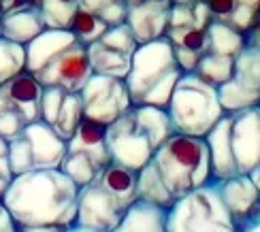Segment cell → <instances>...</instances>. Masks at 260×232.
Here are the masks:
<instances>
[{
	"mask_svg": "<svg viewBox=\"0 0 260 232\" xmlns=\"http://www.w3.org/2000/svg\"><path fill=\"white\" fill-rule=\"evenodd\" d=\"M79 187L60 169H32L15 175L3 194V205L17 226L75 224Z\"/></svg>",
	"mask_w": 260,
	"mask_h": 232,
	"instance_id": "1",
	"label": "cell"
},
{
	"mask_svg": "<svg viewBox=\"0 0 260 232\" xmlns=\"http://www.w3.org/2000/svg\"><path fill=\"white\" fill-rule=\"evenodd\" d=\"M151 162L175 201L211 181L209 149L203 137L173 132L154 151Z\"/></svg>",
	"mask_w": 260,
	"mask_h": 232,
	"instance_id": "2",
	"label": "cell"
},
{
	"mask_svg": "<svg viewBox=\"0 0 260 232\" xmlns=\"http://www.w3.org/2000/svg\"><path fill=\"white\" fill-rule=\"evenodd\" d=\"M169 117L173 132L205 137L224 117L218 87L207 83L197 73H183L169 101Z\"/></svg>",
	"mask_w": 260,
	"mask_h": 232,
	"instance_id": "3",
	"label": "cell"
},
{
	"mask_svg": "<svg viewBox=\"0 0 260 232\" xmlns=\"http://www.w3.org/2000/svg\"><path fill=\"white\" fill-rule=\"evenodd\" d=\"M167 232H237L218 181H207L177 198L167 215Z\"/></svg>",
	"mask_w": 260,
	"mask_h": 232,
	"instance_id": "4",
	"label": "cell"
},
{
	"mask_svg": "<svg viewBox=\"0 0 260 232\" xmlns=\"http://www.w3.org/2000/svg\"><path fill=\"white\" fill-rule=\"evenodd\" d=\"M175 71H181L175 62V51H173V43L165 37L156 41L141 43L130 56V71L126 75V87L133 98V105L139 103L151 85H156L165 77L173 75Z\"/></svg>",
	"mask_w": 260,
	"mask_h": 232,
	"instance_id": "5",
	"label": "cell"
},
{
	"mask_svg": "<svg viewBox=\"0 0 260 232\" xmlns=\"http://www.w3.org/2000/svg\"><path fill=\"white\" fill-rule=\"evenodd\" d=\"M107 149H109L111 162H117L133 171H141L154 158V145L139 130L133 107L107 128Z\"/></svg>",
	"mask_w": 260,
	"mask_h": 232,
	"instance_id": "6",
	"label": "cell"
},
{
	"mask_svg": "<svg viewBox=\"0 0 260 232\" xmlns=\"http://www.w3.org/2000/svg\"><path fill=\"white\" fill-rule=\"evenodd\" d=\"M79 94L83 101V113L107 126L120 119L133 107V98H130L126 83L113 77L92 75Z\"/></svg>",
	"mask_w": 260,
	"mask_h": 232,
	"instance_id": "7",
	"label": "cell"
},
{
	"mask_svg": "<svg viewBox=\"0 0 260 232\" xmlns=\"http://www.w3.org/2000/svg\"><path fill=\"white\" fill-rule=\"evenodd\" d=\"M128 205L120 201L111 192H107L99 183V179L92 181L79 190L77 196V215H75V224L85 226L99 232H111L120 219L124 217Z\"/></svg>",
	"mask_w": 260,
	"mask_h": 232,
	"instance_id": "8",
	"label": "cell"
},
{
	"mask_svg": "<svg viewBox=\"0 0 260 232\" xmlns=\"http://www.w3.org/2000/svg\"><path fill=\"white\" fill-rule=\"evenodd\" d=\"M94 75L88 47L81 43H75L67 51L49 62L41 73H37L39 81L43 85H56L64 92H81V87L88 83V79Z\"/></svg>",
	"mask_w": 260,
	"mask_h": 232,
	"instance_id": "9",
	"label": "cell"
},
{
	"mask_svg": "<svg viewBox=\"0 0 260 232\" xmlns=\"http://www.w3.org/2000/svg\"><path fill=\"white\" fill-rule=\"evenodd\" d=\"M231 141L237 173L256 171L260 167V107L231 113Z\"/></svg>",
	"mask_w": 260,
	"mask_h": 232,
	"instance_id": "10",
	"label": "cell"
},
{
	"mask_svg": "<svg viewBox=\"0 0 260 232\" xmlns=\"http://www.w3.org/2000/svg\"><path fill=\"white\" fill-rule=\"evenodd\" d=\"M24 137L28 139L35 156V169H60L62 160L69 153V141L62 139L53 126L43 119L30 121L24 128Z\"/></svg>",
	"mask_w": 260,
	"mask_h": 232,
	"instance_id": "11",
	"label": "cell"
},
{
	"mask_svg": "<svg viewBox=\"0 0 260 232\" xmlns=\"http://www.w3.org/2000/svg\"><path fill=\"white\" fill-rule=\"evenodd\" d=\"M203 139L209 149L211 181H224L239 175L233 153V141H231V113H224V117Z\"/></svg>",
	"mask_w": 260,
	"mask_h": 232,
	"instance_id": "12",
	"label": "cell"
},
{
	"mask_svg": "<svg viewBox=\"0 0 260 232\" xmlns=\"http://www.w3.org/2000/svg\"><path fill=\"white\" fill-rule=\"evenodd\" d=\"M75 43L77 39L69 28H45L26 45V71L35 75L41 73L49 62H53Z\"/></svg>",
	"mask_w": 260,
	"mask_h": 232,
	"instance_id": "13",
	"label": "cell"
},
{
	"mask_svg": "<svg viewBox=\"0 0 260 232\" xmlns=\"http://www.w3.org/2000/svg\"><path fill=\"white\" fill-rule=\"evenodd\" d=\"M3 87L11 101V107L26 119V124L41 119V96L45 85L39 81L35 73L21 71L15 77H11L9 81H5Z\"/></svg>",
	"mask_w": 260,
	"mask_h": 232,
	"instance_id": "14",
	"label": "cell"
},
{
	"mask_svg": "<svg viewBox=\"0 0 260 232\" xmlns=\"http://www.w3.org/2000/svg\"><path fill=\"white\" fill-rule=\"evenodd\" d=\"M218 185H220V196L226 209H229V213L233 215L235 224L243 222L260 205V192L250 175H235L231 179L218 181Z\"/></svg>",
	"mask_w": 260,
	"mask_h": 232,
	"instance_id": "15",
	"label": "cell"
},
{
	"mask_svg": "<svg viewBox=\"0 0 260 232\" xmlns=\"http://www.w3.org/2000/svg\"><path fill=\"white\" fill-rule=\"evenodd\" d=\"M107 124L83 115L75 135L69 139V151H83L96 160L101 169H105L111 162L109 149H107Z\"/></svg>",
	"mask_w": 260,
	"mask_h": 232,
	"instance_id": "16",
	"label": "cell"
},
{
	"mask_svg": "<svg viewBox=\"0 0 260 232\" xmlns=\"http://www.w3.org/2000/svg\"><path fill=\"white\" fill-rule=\"evenodd\" d=\"M171 9V7H169ZM169 9L158 5H141L135 9H128L126 24L133 30L137 43H149L167 35L169 30Z\"/></svg>",
	"mask_w": 260,
	"mask_h": 232,
	"instance_id": "17",
	"label": "cell"
},
{
	"mask_svg": "<svg viewBox=\"0 0 260 232\" xmlns=\"http://www.w3.org/2000/svg\"><path fill=\"white\" fill-rule=\"evenodd\" d=\"M167 215L169 209L137 198L111 232H167Z\"/></svg>",
	"mask_w": 260,
	"mask_h": 232,
	"instance_id": "18",
	"label": "cell"
},
{
	"mask_svg": "<svg viewBox=\"0 0 260 232\" xmlns=\"http://www.w3.org/2000/svg\"><path fill=\"white\" fill-rule=\"evenodd\" d=\"M231 83L260 105V47L245 43V47L235 56Z\"/></svg>",
	"mask_w": 260,
	"mask_h": 232,
	"instance_id": "19",
	"label": "cell"
},
{
	"mask_svg": "<svg viewBox=\"0 0 260 232\" xmlns=\"http://www.w3.org/2000/svg\"><path fill=\"white\" fill-rule=\"evenodd\" d=\"M45 28L47 26H45V21H43L41 9H24V11H15V13L3 15L0 35L26 47L28 43L35 37H39Z\"/></svg>",
	"mask_w": 260,
	"mask_h": 232,
	"instance_id": "20",
	"label": "cell"
},
{
	"mask_svg": "<svg viewBox=\"0 0 260 232\" xmlns=\"http://www.w3.org/2000/svg\"><path fill=\"white\" fill-rule=\"evenodd\" d=\"M133 113L139 130L154 145V151L173 135V124L167 109H158L149 105H133Z\"/></svg>",
	"mask_w": 260,
	"mask_h": 232,
	"instance_id": "21",
	"label": "cell"
},
{
	"mask_svg": "<svg viewBox=\"0 0 260 232\" xmlns=\"http://www.w3.org/2000/svg\"><path fill=\"white\" fill-rule=\"evenodd\" d=\"M99 183L105 187L107 192H111L117 196L120 201L130 205L137 201V179H139V171H133L128 167H122L117 162H109L107 167L99 173Z\"/></svg>",
	"mask_w": 260,
	"mask_h": 232,
	"instance_id": "22",
	"label": "cell"
},
{
	"mask_svg": "<svg viewBox=\"0 0 260 232\" xmlns=\"http://www.w3.org/2000/svg\"><path fill=\"white\" fill-rule=\"evenodd\" d=\"M88 56L94 75L113 77V79H122V81L126 79L130 71V53L109 49L101 41H96L92 45H88Z\"/></svg>",
	"mask_w": 260,
	"mask_h": 232,
	"instance_id": "23",
	"label": "cell"
},
{
	"mask_svg": "<svg viewBox=\"0 0 260 232\" xmlns=\"http://www.w3.org/2000/svg\"><path fill=\"white\" fill-rule=\"evenodd\" d=\"M205 30H207V45H209L207 51L211 53L235 58L247 43L243 32L235 30L229 21H222V19H211Z\"/></svg>",
	"mask_w": 260,
	"mask_h": 232,
	"instance_id": "24",
	"label": "cell"
},
{
	"mask_svg": "<svg viewBox=\"0 0 260 232\" xmlns=\"http://www.w3.org/2000/svg\"><path fill=\"white\" fill-rule=\"evenodd\" d=\"M137 198H141V201H145V203H151V205L165 207V209H171L173 203H175V198H173L169 187L162 181L158 169L154 167V162L145 164V167L139 171Z\"/></svg>",
	"mask_w": 260,
	"mask_h": 232,
	"instance_id": "25",
	"label": "cell"
},
{
	"mask_svg": "<svg viewBox=\"0 0 260 232\" xmlns=\"http://www.w3.org/2000/svg\"><path fill=\"white\" fill-rule=\"evenodd\" d=\"M60 171L81 190V187H85V185H90L92 181H96V177H99V173L103 169L96 164V160L92 156H88V153H83V151H69L67 158H64L62 164H60Z\"/></svg>",
	"mask_w": 260,
	"mask_h": 232,
	"instance_id": "26",
	"label": "cell"
},
{
	"mask_svg": "<svg viewBox=\"0 0 260 232\" xmlns=\"http://www.w3.org/2000/svg\"><path fill=\"white\" fill-rule=\"evenodd\" d=\"M69 30L75 35L77 43H81V45L88 47V45H92V43L101 41L105 32L109 30V26H107L105 21L101 19L99 13H94V11H88V9L79 7L77 11H75L73 19H71Z\"/></svg>",
	"mask_w": 260,
	"mask_h": 232,
	"instance_id": "27",
	"label": "cell"
},
{
	"mask_svg": "<svg viewBox=\"0 0 260 232\" xmlns=\"http://www.w3.org/2000/svg\"><path fill=\"white\" fill-rule=\"evenodd\" d=\"M233 71H235V58L231 56H220V53H203L201 62L197 66V73L201 79H205L207 83L220 87L226 81L233 79Z\"/></svg>",
	"mask_w": 260,
	"mask_h": 232,
	"instance_id": "28",
	"label": "cell"
},
{
	"mask_svg": "<svg viewBox=\"0 0 260 232\" xmlns=\"http://www.w3.org/2000/svg\"><path fill=\"white\" fill-rule=\"evenodd\" d=\"M83 101H81V94L79 92H67L64 96V103L60 107V113L53 121V130L58 132L62 139H71L77 130L79 121L83 119Z\"/></svg>",
	"mask_w": 260,
	"mask_h": 232,
	"instance_id": "29",
	"label": "cell"
},
{
	"mask_svg": "<svg viewBox=\"0 0 260 232\" xmlns=\"http://www.w3.org/2000/svg\"><path fill=\"white\" fill-rule=\"evenodd\" d=\"M26 71V47L0 35V85Z\"/></svg>",
	"mask_w": 260,
	"mask_h": 232,
	"instance_id": "30",
	"label": "cell"
},
{
	"mask_svg": "<svg viewBox=\"0 0 260 232\" xmlns=\"http://www.w3.org/2000/svg\"><path fill=\"white\" fill-rule=\"evenodd\" d=\"M81 0H41V15L47 28H69Z\"/></svg>",
	"mask_w": 260,
	"mask_h": 232,
	"instance_id": "31",
	"label": "cell"
},
{
	"mask_svg": "<svg viewBox=\"0 0 260 232\" xmlns=\"http://www.w3.org/2000/svg\"><path fill=\"white\" fill-rule=\"evenodd\" d=\"M167 39L173 43V47H181L194 53H207V30L197 28V26H186V28H169Z\"/></svg>",
	"mask_w": 260,
	"mask_h": 232,
	"instance_id": "32",
	"label": "cell"
},
{
	"mask_svg": "<svg viewBox=\"0 0 260 232\" xmlns=\"http://www.w3.org/2000/svg\"><path fill=\"white\" fill-rule=\"evenodd\" d=\"M7 162H9L13 177H15V175H21V173H28V171L35 169V156H32V147H30L28 139L24 137V132H21V137L9 141Z\"/></svg>",
	"mask_w": 260,
	"mask_h": 232,
	"instance_id": "33",
	"label": "cell"
},
{
	"mask_svg": "<svg viewBox=\"0 0 260 232\" xmlns=\"http://www.w3.org/2000/svg\"><path fill=\"white\" fill-rule=\"evenodd\" d=\"M183 73L181 71H175L173 75L165 77L162 81H158L156 85H151L149 90L139 98L137 105H149V107H158V109H167L169 107V101L173 96V90H175V85L179 81V77Z\"/></svg>",
	"mask_w": 260,
	"mask_h": 232,
	"instance_id": "34",
	"label": "cell"
},
{
	"mask_svg": "<svg viewBox=\"0 0 260 232\" xmlns=\"http://www.w3.org/2000/svg\"><path fill=\"white\" fill-rule=\"evenodd\" d=\"M101 43H103V45H107L109 49L122 51V53H130V56H133V51L139 47V43H137V39H135L133 30H130L128 24L111 26V28L103 35Z\"/></svg>",
	"mask_w": 260,
	"mask_h": 232,
	"instance_id": "35",
	"label": "cell"
},
{
	"mask_svg": "<svg viewBox=\"0 0 260 232\" xmlns=\"http://www.w3.org/2000/svg\"><path fill=\"white\" fill-rule=\"evenodd\" d=\"M64 96L67 92L62 87H56V85H45L43 87V96H41V119L45 124L53 126L58 113H60V107L64 103Z\"/></svg>",
	"mask_w": 260,
	"mask_h": 232,
	"instance_id": "36",
	"label": "cell"
},
{
	"mask_svg": "<svg viewBox=\"0 0 260 232\" xmlns=\"http://www.w3.org/2000/svg\"><path fill=\"white\" fill-rule=\"evenodd\" d=\"M24 128H26V119L21 117L15 109H9V111L0 113V137H3L7 143L21 137Z\"/></svg>",
	"mask_w": 260,
	"mask_h": 232,
	"instance_id": "37",
	"label": "cell"
},
{
	"mask_svg": "<svg viewBox=\"0 0 260 232\" xmlns=\"http://www.w3.org/2000/svg\"><path fill=\"white\" fill-rule=\"evenodd\" d=\"M229 24L235 28V30H239V32H250L256 24V9L254 7H247V5H239L237 3L235 11H233V15L226 19Z\"/></svg>",
	"mask_w": 260,
	"mask_h": 232,
	"instance_id": "38",
	"label": "cell"
},
{
	"mask_svg": "<svg viewBox=\"0 0 260 232\" xmlns=\"http://www.w3.org/2000/svg\"><path fill=\"white\" fill-rule=\"evenodd\" d=\"M99 15H101V19H103L109 28H111V26L126 24V17H128V5H126V0H117V3L105 7Z\"/></svg>",
	"mask_w": 260,
	"mask_h": 232,
	"instance_id": "39",
	"label": "cell"
},
{
	"mask_svg": "<svg viewBox=\"0 0 260 232\" xmlns=\"http://www.w3.org/2000/svg\"><path fill=\"white\" fill-rule=\"evenodd\" d=\"M192 26V7L173 3L169 9V28H186Z\"/></svg>",
	"mask_w": 260,
	"mask_h": 232,
	"instance_id": "40",
	"label": "cell"
},
{
	"mask_svg": "<svg viewBox=\"0 0 260 232\" xmlns=\"http://www.w3.org/2000/svg\"><path fill=\"white\" fill-rule=\"evenodd\" d=\"M173 51H175V62L181 69V73H194V71H197L203 53H194V51L181 49V47H173Z\"/></svg>",
	"mask_w": 260,
	"mask_h": 232,
	"instance_id": "41",
	"label": "cell"
},
{
	"mask_svg": "<svg viewBox=\"0 0 260 232\" xmlns=\"http://www.w3.org/2000/svg\"><path fill=\"white\" fill-rule=\"evenodd\" d=\"M190 7H192V26H197V28H207L209 21L213 19L207 0H194Z\"/></svg>",
	"mask_w": 260,
	"mask_h": 232,
	"instance_id": "42",
	"label": "cell"
},
{
	"mask_svg": "<svg viewBox=\"0 0 260 232\" xmlns=\"http://www.w3.org/2000/svg\"><path fill=\"white\" fill-rule=\"evenodd\" d=\"M207 5H209V11H211L213 19L226 21L233 15V11L237 7V0H207Z\"/></svg>",
	"mask_w": 260,
	"mask_h": 232,
	"instance_id": "43",
	"label": "cell"
},
{
	"mask_svg": "<svg viewBox=\"0 0 260 232\" xmlns=\"http://www.w3.org/2000/svg\"><path fill=\"white\" fill-rule=\"evenodd\" d=\"M24 9H41V0H0L3 15L15 13V11H24Z\"/></svg>",
	"mask_w": 260,
	"mask_h": 232,
	"instance_id": "44",
	"label": "cell"
},
{
	"mask_svg": "<svg viewBox=\"0 0 260 232\" xmlns=\"http://www.w3.org/2000/svg\"><path fill=\"white\" fill-rule=\"evenodd\" d=\"M237 232H260V205L243 219V222L237 224Z\"/></svg>",
	"mask_w": 260,
	"mask_h": 232,
	"instance_id": "45",
	"label": "cell"
},
{
	"mask_svg": "<svg viewBox=\"0 0 260 232\" xmlns=\"http://www.w3.org/2000/svg\"><path fill=\"white\" fill-rule=\"evenodd\" d=\"M11 181H13V173H11V167H9L7 156H5V158H0V198H3V194L7 192Z\"/></svg>",
	"mask_w": 260,
	"mask_h": 232,
	"instance_id": "46",
	"label": "cell"
},
{
	"mask_svg": "<svg viewBox=\"0 0 260 232\" xmlns=\"http://www.w3.org/2000/svg\"><path fill=\"white\" fill-rule=\"evenodd\" d=\"M0 232H17V224L13 222V217L7 211L3 201H0Z\"/></svg>",
	"mask_w": 260,
	"mask_h": 232,
	"instance_id": "47",
	"label": "cell"
},
{
	"mask_svg": "<svg viewBox=\"0 0 260 232\" xmlns=\"http://www.w3.org/2000/svg\"><path fill=\"white\" fill-rule=\"evenodd\" d=\"M113 3H117V0H81V7L88 11H94V13H101L105 7H109Z\"/></svg>",
	"mask_w": 260,
	"mask_h": 232,
	"instance_id": "48",
	"label": "cell"
},
{
	"mask_svg": "<svg viewBox=\"0 0 260 232\" xmlns=\"http://www.w3.org/2000/svg\"><path fill=\"white\" fill-rule=\"evenodd\" d=\"M62 226H17V232H62Z\"/></svg>",
	"mask_w": 260,
	"mask_h": 232,
	"instance_id": "49",
	"label": "cell"
},
{
	"mask_svg": "<svg viewBox=\"0 0 260 232\" xmlns=\"http://www.w3.org/2000/svg\"><path fill=\"white\" fill-rule=\"evenodd\" d=\"M245 41L250 43V45L260 47V21H256L254 28H252L250 32H245Z\"/></svg>",
	"mask_w": 260,
	"mask_h": 232,
	"instance_id": "50",
	"label": "cell"
},
{
	"mask_svg": "<svg viewBox=\"0 0 260 232\" xmlns=\"http://www.w3.org/2000/svg\"><path fill=\"white\" fill-rule=\"evenodd\" d=\"M9 109H13V107H11V101H9V96H7V92H5V87L0 85V113L9 111Z\"/></svg>",
	"mask_w": 260,
	"mask_h": 232,
	"instance_id": "51",
	"label": "cell"
},
{
	"mask_svg": "<svg viewBox=\"0 0 260 232\" xmlns=\"http://www.w3.org/2000/svg\"><path fill=\"white\" fill-rule=\"evenodd\" d=\"M62 232H99V230H92V228H85V226L73 224V226H69V228H64Z\"/></svg>",
	"mask_w": 260,
	"mask_h": 232,
	"instance_id": "52",
	"label": "cell"
},
{
	"mask_svg": "<svg viewBox=\"0 0 260 232\" xmlns=\"http://www.w3.org/2000/svg\"><path fill=\"white\" fill-rule=\"evenodd\" d=\"M250 177H252V181L256 183V187H258V192H260V167H258L256 171H252V173H250Z\"/></svg>",
	"mask_w": 260,
	"mask_h": 232,
	"instance_id": "53",
	"label": "cell"
},
{
	"mask_svg": "<svg viewBox=\"0 0 260 232\" xmlns=\"http://www.w3.org/2000/svg\"><path fill=\"white\" fill-rule=\"evenodd\" d=\"M149 0H126L128 9H135V7H141V5H147Z\"/></svg>",
	"mask_w": 260,
	"mask_h": 232,
	"instance_id": "54",
	"label": "cell"
},
{
	"mask_svg": "<svg viewBox=\"0 0 260 232\" xmlns=\"http://www.w3.org/2000/svg\"><path fill=\"white\" fill-rule=\"evenodd\" d=\"M7 147H9V143L0 137V158H5L7 156Z\"/></svg>",
	"mask_w": 260,
	"mask_h": 232,
	"instance_id": "55",
	"label": "cell"
},
{
	"mask_svg": "<svg viewBox=\"0 0 260 232\" xmlns=\"http://www.w3.org/2000/svg\"><path fill=\"white\" fill-rule=\"evenodd\" d=\"M149 3H151V5H158V7H167V9H169V7L173 5V0H149Z\"/></svg>",
	"mask_w": 260,
	"mask_h": 232,
	"instance_id": "56",
	"label": "cell"
},
{
	"mask_svg": "<svg viewBox=\"0 0 260 232\" xmlns=\"http://www.w3.org/2000/svg\"><path fill=\"white\" fill-rule=\"evenodd\" d=\"M237 3H239V5H247V7H258V3H260V0H237Z\"/></svg>",
	"mask_w": 260,
	"mask_h": 232,
	"instance_id": "57",
	"label": "cell"
},
{
	"mask_svg": "<svg viewBox=\"0 0 260 232\" xmlns=\"http://www.w3.org/2000/svg\"><path fill=\"white\" fill-rule=\"evenodd\" d=\"M173 3H177V5H192L194 0H173Z\"/></svg>",
	"mask_w": 260,
	"mask_h": 232,
	"instance_id": "58",
	"label": "cell"
},
{
	"mask_svg": "<svg viewBox=\"0 0 260 232\" xmlns=\"http://www.w3.org/2000/svg\"><path fill=\"white\" fill-rule=\"evenodd\" d=\"M0 28H3V11H0Z\"/></svg>",
	"mask_w": 260,
	"mask_h": 232,
	"instance_id": "59",
	"label": "cell"
},
{
	"mask_svg": "<svg viewBox=\"0 0 260 232\" xmlns=\"http://www.w3.org/2000/svg\"><path fill=\"white\" fill-rule=\"evenodd\" d=\"M258 107H260V105H258Z\"/></svg>",
	"mask_w": 260,
	"mask_h": 232,
	"instance_id": "60",
	"label": "cell"
}]
</instances>
